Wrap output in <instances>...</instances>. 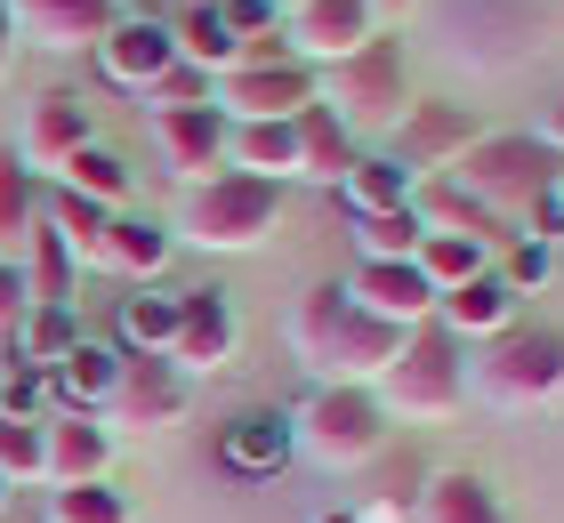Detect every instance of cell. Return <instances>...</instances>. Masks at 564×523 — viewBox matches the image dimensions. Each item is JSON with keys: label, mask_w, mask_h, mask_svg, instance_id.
Returning a JSON list of instances; mask_svg holds the SVG:
<instances>
[{"label": "cell", "mask_w": 564, "mask_h": 523, "mask_svg": "<svg viewBox=\"0 0 564 523\" xmlns=\"http://www.w3.org/2000/svg\"><path fill=\"white\" fill-rule=\"evenodd\" d=\"M532 138H541V145L556 153V162H564V89H556V105L541 113V129H532Z\"/></svg>", "instance_id": "cell-43"}, {"label": "cell", "mask_w": 564, "mask_h": 523, "mask_svg": "<svg viewBox=\"0 0 564 523\" xmlns=\"http://www.w3.org/2000/svg\"><path fill=\"white\" fill-rule=\"evenodd\" d=\"M9 491H17V483H9V476H0V515H9Z\"/></svg>", "instance_id": "cell-48"}, {"label": "cell", "mask_w": 564, "mask_h": 523, "mask_svg": "<svg viewBox=\"0 0 564 523\" xmlns=\"http://www.w3.org/2000/svg\"><path fill=\"white\" fill-rule=\"evenodd\" d=\"M113 467V427L97 411H48L41 418V483H97Z\"/></svg>", "instance_id": "cell-17"}, {"label": "cell", "mask_w": 564, "mask_h": 523, "mask_svg": "<svg viewBox=\"0 0 564 523\" xmlns=\"http://www.w3.org/2000/svg\"><path fill=\"white\" fill-rule=\"evenodd\" d=\"M468 386L500 411H532V403H556L564 395V330L541 323H517L500 338H484L468 355Z\"/></svg>", "instance_id": "cell-5"}, {"label": "cell", "mask_w": 564, "mask_h": 523, "mask_svg": "<svg viewBox=\"0 0 564 523\" xmlns=\"http://www.w3.org/2000/svg\"><path fill=\"white\" fill-rule=\"evenodd\" d=\"M347 209L355 218H388V209H412V194H420V177L395 162V153H379V145H364L355 153V170H347Z\"/></svg>", "instance_id": "cell-28"}, {"label": "cell", "mask_w": 564, "mask_h": 523, "mask_svg": "<svg viewBox=\"0 0 564 523\" xmlns=\"http://www.w3.org/2000/svg\"><path fill=\"white\" fill-rule=\"evenodd\" d=\"M323 81H315V65H235V73H218V113L226 121H291L299 105H315Z\"/></svg>", "instance_id": "cell-10"}, {"label": "cell", "mask_w": 564, "mask_h": 523, "mask_svg": "<svg viewBox=\"0 0 564 523\" xmlns=\"http://www.w3.org/2000/svg\"><path fill=\"white\" fill-rule=\"evenodd\" d=\"M41 218L73 242V258L82 266H106V233H113V209H97V201H82L73 186H41Z\"/></svg>", "instance_id": "cell-34"}, {"label": "cell", "mask_w": 564, "mask_h": 523, "mask_svg": "<svg viewBox=\"0 0 564 523\" xmlns=\"http://www.w3.org/2000/svg\"><path fill=\"white\" fill-rule=\"evenodd\" d=\"M48 411H57V379L33 371V362H0V418H24V427H41Z\"/></svg>", "instance_id": "cell-37"}, {"label": "cell", "mask_w": 564, "mask_h": 523, "mask_svg": "<svg viewBox=\"0 0 564 523\" xmlns=\"http://www.w3.org/2000/svg\"><path fill=\"white\" fill-rule=\"evenodd\" d=\"M291 435L315 467H364L388 451V403H379V386H315L291 411Z\"/></svg>", "instance_id": "cell-7"}, {"label": "cell", "mask_w": 564, "mask_h": 523, "mask_svg": "<svg viewBox=\"0 0 564 523\" xmlns=\"http://www.w3.org/2000/svg\"><path fill=\"white\" fill-rule=\"evenodd\" d=\"M274 218H282V186L226 170L210 186H177V226L170 233L194 242V250H259L274 233Z\"/></svg>", "instance_id": "cell-3"}, {"label": "cell", "mask_w": 564, "mask_h": 523, "mask_svg": "<svg viewBox=\"0 0 564 523\" xmlns=\"http://www.w3.org/2000/svg\"><path fill=\"white\" fill-rule=\"evenodd\" d=\"M177 105H218V81H210V73H194L186 57L145 89V113H177Z\"/></svg>", "instance_id": "cell-39"}, {"label": "cell", "mask_w": 564, "mask_h": 523, "mask_svg": "<svg viewBox=\"0 0 564 523\" xmlns=\"http://www.w3.org/2000/svg\"><path fill=\"white\" fill-rule=\"evenodd\" d=\"M347 298L364 306V314H379L388 330H420V323H435V282L412 266V258H355Z\"/></svg>", "instance_id": "cell-13"}, {"label": "cell", "mask_w": 564, "mask_h": 523, "mask_svg": "<svg viewBox=\"0 0 564 523\" xmlns=\"http://www.w3.org/2000/svg\"><path fill=\"white\" fill-rule=\"evenodd\" d=\"M323 105L355 129V138H379V145H388V129L412 113V73H403V41H395V33H371L347 65H330V73H323Z\"/></svg>", "instance_id": "cell-6"}, {"label": "cell", "mask_w": 564, "mask_h": 523, "mask_svg": "<svg viewBox=\"0 0 564 523\" xmlns=\"http://www.w3.org/2000/svg\"><path fill=\"white\" fill-rule=\"evenodd\" d=\"M412 209H420V226H427V233H468V242H484V250H492V266H500V250L517 242V226L492 218L484 201H468V194L452 186V177H420Z\"/></svg>", "instance_id": "cell-21"}, {"label": "cell", "mask_w": 564, "mask_h": 523, "mask_svg": "<svg viewBox=\"0 0 564 523\" xmlns=\"http://www.w3.org/2000/svg\"><path fill=\"white\" fill-rule=\"evenodd\" d=\"M549 274H556V250H549V242H532V233H517V242L500 250V282H508L517 298H524V291H541Z\"/></svg>", "instance_id": "cell-40"}, {"label": "cell", "mask_w": 564, "mask_h": 523, "mask_svg": "<svg viewBox=\"0 0 564 523\" xmlns=\"http://www.w3.org/2000/svg\"><path fill=\"white\" fill-rule=\"evenodd\" d=\"M435 323H444L459 347H484V338H500V330H517V291L500 282V266H484L476 282H459V291L435 298Z\"/></svg>", "instance_id": "cell-20"}, {"label": "cell", "mask_w": 564, "mask_h": 523, "mask_svg": "<svg viewBox=\"0 0 564 523\" xmlns=\"http://www.w3.org/2000/svg\"><path fill=\"white\" fill-rule=\"evenodd\" d=\"M170 258H177V233H170L162 218L113 209V233H106V266H113V274H130L138 291H145V282H162V274H170Z\"/></svg>", "instance_id": "cell-23"}, {"label": "cell", "mask_w": 564, "mask_h": 523, "mask_svg": "<svg viewBox=\"0 0 564 523\" xmlns=\"http://www.w3.org/2000/svg\"><path fill=\"white\" fill-rule=\"evenodd\" d=\"M226 355H235V306L226 291H186V314H177V338H170V362L186 379H210L226 371Z\"/></svg>", "instance_id": "cell-19"}, {"label": "cell", "mask_w": 564, "mask_h": 523, "mask_svg": "<svg viewBox=\"0 0 564 523\" xmlns=\"http://www.w3.org/2000/svg\"><path fill=\"white\" fill-rule=\"evenodd\" d=\"M412 266L435 282V298H444V291H459V282H476L484 266H492V250H484V242H468V233H427Z\"/></svg>", "instance_id": "cell-36"}, {"label": "cell", "mask_w": 564, "mask_h": 523, "mask_svg": "<svg viewBox=\"0 0 564 523\" xmlns=\"http://www.w3.org/2000/svg\"><path fill=\"white\" fill-rule=\"evenodd\" d=\"M82 338H89V330H82V306H24V314H17V338H9V362L57 371Z\"/></svg>", "instance_id": "cell-29"}, {"label": "cell", "mask_w": 564, "mask_h": 523, "mask_svg": "<svg viewBox=\"0 0 564 523\" xmlns=\"http://www.w3.org/2000/svg\"><path fill=\"white\" fill-rule=\"evenodd\" d=\"M291 459H299V435H291V411H282V403H250V411H235L218 427V467L242 476V483L282 476Z\"/></svg>", "instance_id": "cell-15"}, {"label": "cell", "mask_w": 564, "mask_h": 523, "mask_svg": "<svg viewBox=\"0 0 564 523\" xmlns=\"http://www.w3.org/2000/svg\"><path fill=\"white\" fill-rule=\"evenodd\" d=\"M177 314H186V298L162 291V282H145V291L121 298V338H113V347H121V355H170Z\"/></svg>", "instance_id": "cell-31"}, {"label": "cell", "mask_w": 564, "mask_h": 523, "mask_svg": "<svg viewBox=\"0 0 564 523\" xmlns=\"http://www.w3.org/2000/svg\"><path fill=\"white\" fill-rule=\"evenodd\" d=\"M194 395V379L177 371L170 355H121V386H113V427L121 435H153V427H170L177 411H186Z\"/></svg>", "instance_id": "cell-11"}, {"label": "cell", "mask_w": 564, "mask_h": 523, "mask_svg": "<svg viewBox=\"0 0 564 523\" xmlns=\"http://www.w3.org/2000/svg\"><path fill=\"white\" fill-rule=\"evenodd\" d=\"M291 129H299V177H315V186H347V170H355V153H364V138H355V129L330 113L323 97L299 105Z\"/></svg>", "instance_id": "cell-22"}, {"label": "cell", "mask_w": 564, "mask_h": 523, "mask_svg": "<svg viewBox=\"0 0 564 523\" xmlns=\"http://www.w3.org/2000/svg\"><path fill=\"white\" fill-rule=\"evenodd\" d=\"M379 403H388V418H452L468 403V347L444 323L403 330L395 362L379 371Z\"/></svg>", "instance_id": "cell-4"}, {"label": "cell", "mask_w": 564, "mask_h": 523, "mask_svg": "<svg viewBox=\"0 0 564 523\" xmlns=\"http://www.w3.org/2000/svg\"><path fill=\"white\" fill-rule=\"evenodd\" d=\"M57 186H73V194L97 201V209H130V186H138V177H130V162H121L113 145L89 138L82 153H65V162H57Z\"/></svg>", "instance_id": "cell-32"}, {"label": "cell", "mask_w": 564, "mask_h": 523, "mask_svg": "<svg viewBox=\"0 0 564 523\" xmlns=\"http://www.w3.org/2000/svg\"><path fill=\"white\" fill-rule=\"evenodd\" d=\"M48 379H57V411H106L121 386V347L113 338H82Z\"/></svg>", "instance_id": "cell-24"}, {"label": "cell", "mask_w": 564, "mask_h": 523, "mask_svg": "<svg viewBox=\"0 0 564 523\" xmlns=\"http://www.w3.org/2000/svg\"><path fill=\"white\" fill-rule=\"evenodd\" d=\"M420 523H508V508L476 467H444L420 483Z\"/></svg>", "instance_id": "cell-27"}, {"label": "cell", "mask_w": 564, "mask_h": 523, "mask_svg": "<svg viewBox=\"0 0 564 523\" xmlns=\"http://www.w3.org/2000/svg\"><path fill=\"white\" fill-rule=\"evenodd\" d=\"M282 33H291L299 65L330 73V65H347V57H355V48H364L371 33H388V24H379V9H371V0H299V9L282 17Z\"/></svg>", "instance_id": "cell-9"}, {"label": "cell", "mask_w": 564, "mask_h": 523, "mask_svg": "<svg viewBox=\"0 0 564 523\" xmlns=\"http://www.w3.org/2000/svg\"><path fill=\"white\" fill-rule=\"evenodd\" d=\"M218 17L235 24V41H259V33H282V0H218Z\"/></svg>", "instance_id": "cell-42"}, {"label": "cell", "mask_w": 564, "mask_h": 523, "mask_svg": "<svg viewBox=\"0 0 564 523\" xmlns=\"http://www.w3.org/2000/svg\"><path fill=\"white\" fill-rule=\"evenodd\" d=\"M549 209H564V162H556V177H549Z\"/></svg>", "instance_id": "cell-47"}, {"label": "cell", "mask_w": 564, "mask_h": 523, "mask_svg": "<svg viewBox=\"0 0 564 523\" xmlns=\"http://www.w3.org/2000/svg\"><path fill=\"white\" fill-rule=\"evenodd\" d=\"M0 476H9V483H33L41 476V427L0 418Z\"/></svg>", "instance_id": "cell-41"}, {"label": "cell", "mask_w": 564, "mask_h": 523, "mask_svg": "<svg viewBox=\"0 0 564 523\" xmlns=\"http://www.w3.org/2000/svg\"><path fill=\"white\" fill-rule=\"evenodd\" d=\"M403 330H388L379 314L347 298V282H315L291 306V355L315 371L323 386H379V371L395 362Z\"/></svg>", "instance_id": "cell-1"}, {"label": "cell", "mask_w": 564, "mask_h": 523, "mask_svg": "<svg viewBox=\"0 0 564 523\" xmlns=\"http://www.w3.org/2000/svg\"><path fill=\"white\" fill-rule=\"evenodd\" d=\"M177 65V41H170V17H121L106 41H97V81L121 89V97H145L162 73Z\"/></svg>", "instance_id": "cell-12"}, {"label": "cell", "mask_w": 564, "mask_h": 523, "mask_svg": "<svg viewBox=\"0 0 564 523\" xmlns=\"http://www.w3.org/2000/svg\"><path fill=\"white\" fill-rule=\"evenodd\" d=\"M48 523H138V500L113 476L97 483H57L48 491Z\"/></svg>", "instance_id": "cell-35"}, {"label": "cell", "mask_w": 564, "mask_h": 523, "mask_svg": "<svg viewBox=\"0 0 564 523\" xmlns=\"http://www.w3.org/2000/svg\"><path fill=\"white\" fill-rule=\"evenodd\" d=\"M9 65H17V9L0 0V81H9Z\"/></svg>", "instance_id": "cell-45"}, {"label": "cell", "mask_w": 564, "mask_h": 523, "mask_svg": "<svg viewBox=\"0 0 564 523\" xmlns=\"http://www.w3.org/2000/svg\"><path fill=\"white\" fill-rule=\"evenodd\" d=\"M33 226H41V177L24 170V153H0V266L24 258Z\"/></svg>", "instance_id": "cell-33"}, {"label": "cell", "mask_w": 564, "mask_h": 523, "mask_svg": "<svg viewBox=\"0 0 564 523\" xmlns=\"http://www.w3.org/2000/svg\"><path fill=\"white\" fill-rule=\"evenodd\" d=\"M444 177H452L468 201H484L492 218H508V226L524 233V218L541 209L549 177H556V153H549L541 138H524V129H484V138L459 153Z\"/></svg>", "instance_id": "cell-2"}, {"label": "cell", "mask_w": 564, "mask_h": 523, "mask_svg": "<svg viewBox=\"0 0 564 523\" xmlns=\"http://www.w3.org/2000/svg\"><path fill=\"white\" fill-rule=\"evenodd\" d=\"M371 9H379V24H395L403 9H412V0H371Z\"/></svg>", "instance_id": "cell-46"}, {"label": "cell", "mask_w": 564, "mask_h": 523, "mask_svg": "<svg viewBox=\"0 0 564 523\" xmlns=\"http://www.w3.org/2000/svg\"><path fill=\"white\" fill-rule=\"evenodd\" d=\"M97 138V121H89V97L82 89H41L33 105H24V138H17V153H24V170H57L65 153H82Z\"/></svg>", "instance_id": "cell-18"}, {"label": "cell", "mask_w": 564, "mask_h": 523, "mask_svg": "<svg viewBox=\"0 0 564 523\" xmlns=\"http://www.w3.org/2000/svg\"><path fill=\"white\" fill-rule=\"evenodd\" d=\"M226 170H242V177H267V186L299 177V129H291V121H235Z\"/></svg>", "instance_id": "cell-30"}, {"label": "cell", "mask_w": 564, "mask_h": 523, "mask_svg": "<svg viewBox=\"0 0 564 523\" xmlns=\"http://www.w3.org/2000/svg\"><path fill=\"white\" fill-rule=\"evenodd\" d=\"M17 314H24V274L0 266V323H17Z\"/></svg>", "instance_id": "cell-44"}, {"label": "cell", "mask_w": 564, "mask_h": 523, "mask_svg": "<svg viewBox=\"0 0 564 523\" xmlns=\"http://www.w3.org/2000/svg\"><path fill=\"white\" fill-rule=\"evenodd\" d=\"M291 9H299V0H291Z\"/></svg>", "instance_id": "cell-49"}, {"label": "cell", "mask_w": 564, "mask_h": 523, "mask_svg": "<svg viewBox=\"0 0 564 523\" xmlns=\"http://www.w3.org/2000/svg\"><path fill=\"white\" fill-rule=\"evenodd\" d=\"M420 242H427L420 209H388V218H355V250H364V258H420Z\"/></svg>", "instance_id": "cell-38"}, {"label": "cell", "mask_w": 564, "mask_h": 523, "mask_svg": "<svg viewBox=\"0 0 564 523\" xmlns=\"http://www.w3.org/2000/svg\"><path fill=\"white\" fill-rule=\"evenodd\" d=\"M484 138V121L468 113V105H444V97H412V113H403L395 129H388V145L379 153H395L412 177H444L459 153H468Z\"/></svg>", "instance_id": "cell-8"}, {"label": "cell", "mask_w": 564, "mask_h": 523, "mask_svg": "<svg viewBox=\"0 0 564 523\" xmlns=\"http://www.w3.org/2000/svg\"><path fill=\"white\" fill-rule=\"evenodd\" d=\"M17 9V41L33 48H57V57H73V48H89L121 24V0H9Z\"/></svg>", "instance_id": "cell-16"}, {"label": "cell", "mask_w": 564, "mask_h": 523, "mask_svg": "<svg viewBox=\"0 0 564 523\" xmlns=\"http://www.w3.org/2000/svg\"><path fill=\"white\" fill-rule=\"evenodd\" d=\"M17 274H24V306H73L82 258H73V242L41 218V226H33V242H24V258H17Z\"/></svg>", "instance_id": "cell-26"}, {"label": "cell", "mask_w": 564, "mask_h": 523, "mask_svg": "<svg viewBox=\"0 0 564 523\" xmlns=\"http://www.w3.org/2000/svg\"><path fill=\"white\" fill-rule=\"evenodd\" d=\"M153 145L170 153L177 186H210V177H226L235 121H226L218 105H177V113H153Z\"/></svg>", "instance_id": "cell-14"}, {"label": "cell", "mask_w": 564, "mask_h": 523, "mask_svg": "<svg viewBox=\"0 0 564 523\" xmlns=\"http://www.w3.org/2000/svg\"><path fill=\"white\" fill-rule=\"evenodd\" d=\"M170 41H177V57L194 73H210V81L242 65V41H235V24L218 17V0H186V9L170 17Z\"/></svg>", "instance_id": "cell-25"}]
</instances>
